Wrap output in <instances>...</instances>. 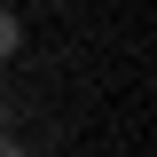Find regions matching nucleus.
<instances>
[{
    "instance_id": "nucleus-2",
    "label": "nucleus",
    "mask_w": 157,
    "mask_h": 157,
    "mask_svg": "<svg viewBox=\"0 0 157 157\" xmlns=\"http://www.w3.org/2000/svg\"><path fill=\"white\" fill-rule=\"evenodd\" d=\"M0 157H24V149H16V141H8V134H0Z\"/></svg>"
},
{
    "instance_id": "nucleus-1",
    "label": "nucleus",
    "mask_w": 157,
    "mask_h": 157,
    "mask_svg": "<svg viewBox=\"0 0 157 157\" xmlns=\"http://www.w3.org/2000/svg\"><path fill=\"white\" fill-rule=\"evenodd\" d=\"M16 47H24V24H16V16H8V8H0V63L16 55Z\"/></svg>"
}]
</instances>
